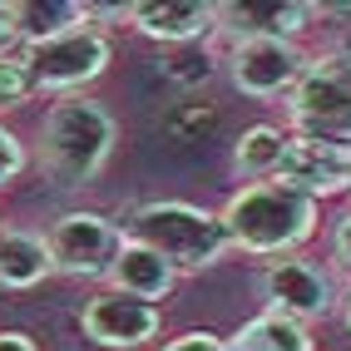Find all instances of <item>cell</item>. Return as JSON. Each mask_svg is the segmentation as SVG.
<instances>
[{"instance_id": "cell-1", "label": "cell", "mask_w": 351, "mask_h": 351, "mask_svg": "<svg viewBox=\"0 0 351 351\" xmlns=\"http://www.w3.org/2000/svg\"><path fill=\"white\" fill-rule=\"evenodd\" d=\"M218 223L228 232L232 252L272 263V257L302 252L322 232V203H312L297 189H287V183L267 178V183H243V189L223 203Z\"/></svg>"}, {"instance_id": "cell-2", "label": "cell", "mask_w": 351, "mask_h": 351, "mask_svg": "<svg viewBox=\"0 0 351 351\" xmlns=\"http://www.w3.org/2000/svg\"><path fill=\"white\" fill-rule=\"evenodd\" d=\"M119 232L134 238V243H144V247H154L178 277L183 272H208L232 252L213 208H198V203H183V198L138 203L119 223Z\"/></svg>"}, {"instance_id": "cell-3", "label": "cell", "mask_w": 351, "mask_h": 351, "mask_svg": "<svg viewBox=\"0 0 351 351\" xmlns=\"http://www.w3.org/2000/svg\"><path fill=\"white\" fill-rule=\"evenodd\" d=\"M114 114L99 99H84V95H69L55 99L45 109V124H40V163L60 189H80L89 183L114 154Z\"/></svg>"}, {"instance_id": "cell-4", "label": "cell", "mask_w": 351, "mask_h": 351, "mask_svg": "<svg viewBox=\"0 0 351 351\" xmlns=\"http://www.w3.org/2000/svg\"><path fill=\"white\" fill-rule=\"evenodd\" d=\"M282 114H287L292 138L351 144V50L307 55L297 84L282 99Z\"/></svg>"}, {"instance_id": "cell-5", "label": "cell", "mask_w": 351, "mask_h": 351, "mask_svg": "<svg viewBox=\"0 0 351 351\" xmlns=\"http://www.w3.org/2000/svg\"><path fill=\"white\" fill-rule=\"evenodd\" d=\"M30 60V75H35V95H55V99H69L80 95L84 84H95L109 60H114V40L109 30L99 25L95 15L84 25L64 30L55 40H40V45H20Z\"/></svg>"}, {"instance_id": "cell-6", "label": "cell", "mask_w": 351, "mask_h": 351, "mask_svg": "<svg viewBox=\"0 0 351 351\" xmlns=\"http://www.w3.org/2000/svg\"><path fill=\"white\" fill-rule=\"evenodd\" d=\"M257 297H263V312H277L287 322H326L337 317V302H341V282L337 272L317 263L307 252H292V257H272L257 272Z\"/></svg>"}, {"instance_id": "cell-7", "label": "cell", "mask_w": 351, "mask_h": 351, "mask_svg": "<svg viewBox=\"0 0 351 351\" xmlns=\"http://www.w3.org/2000/svg\"><path fill=\"white\" fill-rule=\"evenodd\" d=\"M119 223L89 208H69L45 228V247H50L55 277H75V282H104V272L119 252Z\"/></svg>"}, {"instance_id": "cell-8", "label": "cell", "mask_w": 351, "mask_h": 351, "mask_svg": "<svg viewBox=\"0 0 351 351\" xmlns=\"http://www.w3.org/2000/svg\"><path fill=\"white\" fill-rule=\"evenodd\" d=\"M302 64L307 50L292 40H228L223 50V75L243 99H287Z\"/></svg>"}, {"instance_id": "cell-9", "label": "cell", "mask_w": 351, "mask_h": 351, "mask_svg": "<svg viewBox=\"0 0 351 351\" xmlns=\"http://www.w3.org/2000/svg\"><path fill=\"white\" fill-rule=\"evenodd\" d=\"M158 326H163L158 307L134 302L124 292H109V287L84 297V307H80V332L104 351H138L158 337Z\"/></svg>"}, {"instance_id": "cell-10", "label": "cell", "mask_w": 351, "mask_h": 351, "mask_svg": "<svg viewBox=\"0 0 351 351\" xmlns=\"http://www.w3.org/2000/svg\"><path fill=\"white\" fill-rule=\"evenodd\" d=\"M277 183L297 189L302 198L326 203L351 193V144H326V138H287V154L277 163Z\"/></svg>"}, {"instance_id": "cell-11", "label": "cell", "mask_w": 351, "mask_h": 351, "mask_svg": "<svg viewBox=\"0 0 351 351\" xmlns=\"http://www.w3.org/2000/svg\"><path fill=\"white\" fill-rule=\"evenodd\" d=\"M124 20L163 50H193L208 35H218V5L213 0H138L124 5Z\"/></svg>"}, {"instance_id": "cell-12", "label": "cell", "mask_w": 351, "mask_h": 351, "mask_svg": "<svg viewBox=\"0 0 351 351\" xmlns=\"http://www.w3.org/2000/svg\"><path fill=\"white\" fill-rule=\"evenodd\" d=\"M312 20H322V10L307 5V0H243V5H218V35L223 40H292V45H302Z\"/></svg>"}, {"instance_id": "cell-13", "label": "cell", "mask_w": 351, "mask_h": 351, "mask_svg": "<svg viewBox=\"0 0 351 351\" xmlns=\"http://www.w3.org/2000/svg\"><path fill=\"white\" fill-rule=\"evenodd\" d=\"M104 287H109V292H124V297H134V302L158 307V302L178 287V272L163 263L154 247L134 243V238H119V252H114V263H109V272H104Z\"/></svg>"}, {"instance_id": "cell-14", "label": "cell", "mask_w": 351, "mask_h": 351, "mask_svg": "<svg viewBox=\"0 0 351 351\" xmlns=\"http://www.w3.org/2000/svg\"><path fill=\"white\" fill-rule=\"evenodd\" d=\"M55 277L50 247H45V232L30 228H0V287L5 292H30L40 282Z\"/></svg>"}, {"instance_id": "cell-15", "label": "cell", "mask_w": 351, "mask_h": 351, "mask_svg": "<svg viewBox=\"0 0 351 351\" xmlns=\"http://www.w3.org/2000/svg\"><path fill=\"white\" fill-rule=\"evenodd\" d=\"M228 351H317L312 341V326H302V322H287V317H277V312H257L247 317L232 337H223Z\"/></svg>"}, {"instance_id": "cell-16", "label": "cell", "mask_w": 351, "mask_h": 351, "mask_svg": "<svg viewBox=\"0 0 351 351\" xmlns=\"http://www.w3.org/2000/svg\"><path fill=\"white\" fill-rule=\"evenodd\" d=\"M287 129L282 124H252L243 129V138L232 144V173H238L243 183H267L277 178V163H282L287 154Z\"/></svg>"}, {"instance_id": "cell-17", "label": "cell", "mask_w": 351, "mask_h": 351, "mask_svg": "<svg viewBox=\"0 0 351 351\" xmlns=\"http://www.w3.org/2000/svg\"><path fill=\"white\" fill-rule=\"evenodd\" d=\"M89 20V5L80 0H45V5H20V45H40L55 40L64 30H75Z\"/></svg>"}, {"instance_id": "cell-18", "label": "cell", "mask_w": 351, "mask_h": 351, "mask_svg": "<svg viewBox=\"0 0 351 351\" xmlns=\"http://www.w3.org/2000/svg\"><path fill=\"white\" fill-rule=\"evenodd\" d=\"M25 99H35V75H30L25 50H10V55H0V114L20 109Z\"/></svg>"}, {"instance_id": "cell-19", "label": "cell", "mask_w": 351, "mask_h": 351, "mask_svg": "<svg viewBox=\"0 0 351 351\" xmlns=\"http://www.w3.org/2000/svg\"><path fill=\"white\" fill-rule=\"evenodd\" d=\"M25 169H30V149H25V138H20L10 124H0V189H5V183H15Z\"/></svg>"}, {"instance_id": "cell-20", "label": "cell", "mask_w": 351, "mask_h": 351, "mask_svg": "<svg viewBox=\"0 0 351 351\" xmlns=\"http://www.w3.org/2000/svg\"><path fill=\"white\" fill-rule=\"evenodd\" d=\"M326 252H332V272H346L351 277V208L341 218H332V238H326Z\"/></svg>"}, {"instance_id": "cell-21", "label": "cell", "mask_w": 351, "mask_h": 351, "mask_svg": "<svg viewBox=\"0 0 351 351\" xmlns=\"http://www.w3.org/2000/svg\"><path fill=\"white\" fill-rule=\"evenodd\" d=\"M158 351H228V341H223L218 332H203V326H198V332H178V337H169Z\"/></svg>"}, {"instance_id": "cell-22", "label": "cell", "mask_w": 351, "mask_h": 351, "mask_svg": "<svg viewBox=\"0 0 351 351\" xmlns=\"http://www.w3.org/2000/svg\"><path fill=\"white\" fill-rule=\"evenodd\" d=\"M20 50V0H0V55Z\"/></svg>"}, {"instance_id": "cell-23", "label": "cell", "mask_w": 351, "mask_h": 351, "mask_svg": "<svg viewBox=\"0 0 351 351\" xmlns=\"http://www.w3.org/2000/svg\"><path fill=\"white\" fill-rule=\"evenodd\" d=\"M0 351H40L30 332H0Z\"/></svg>"}, {"instance_id": "cell-24", "label": "cell", "mask_w": 351, "mask_h": 351, "mask_svg": "<svg viewBox=\"0 0 351 351\" xmlns=\"http://www.w3.org/2000/svg\"><path fill=\"white\" fill-rule=\"evenodd\" d=\"M337 317H341V326L351 332V287H346V292H341V302H337Z\"/></svg>"}]
</instances>
